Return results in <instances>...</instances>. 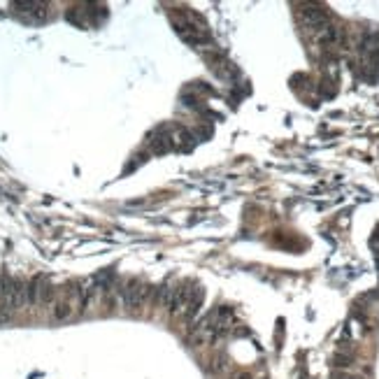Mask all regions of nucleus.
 <instances>
[{
  "label": "nucleus",
  "mask_w": 379,
  "mask_h": 379,
  "mask_svg": "<svg viewBox=\"0 0 379 379\" xmlns=\"http://www.w3.org/2000/svg\"><path fill=\"white\" fill-rule=\"evenodd\" d=\"M119 293V300H121L123 307H128V310H137L140 305L147 300V296L151 293V289L147 284H142L140 279H128L126 284H121L116 289Z\"/></svg>",
  "instance_id": "1"
},
{
  "label": "nucleus",
  "mask_w": 379,
  "mask_h": 379,
  "mask_svg": "<svg viewBox=\"0 0 379 379\" xmlns=\"http://www.w3.org/2000/svg\"><path fill=\"white\" fill-rule=\"evenodd\" d=\"M14 7H19V12L28 14L33 21L47 19V5L44 2H14Z\"/></svg>",
  "instance_id": "2"
},
{
  "label": "nucleus",
  "mask_w": 379,
  "mask_h": 379,
  "mask_svg": "<svg viewBox=\"0 0 379 379\" xmlns=\"http://www.w3.org/2000/svg\"><path fill=\"white\" fill-rule=\"evenodd\" d=\"M72 312H75V303L70 298H61L56 300L54 307H51V314H54L56 321H65V319L72 317Z\"/></svg>",
  "instance_id": "3"
},
{
  "label": "nucleus",
  "mask_w": 379,
  "mask_h": 379,
  "mask_svg": "<svg viewBox=\"0 0 379 379\" xmlns=\"http://www.w3.org/2000/svg\"><path fill=\"white\" fill-rule=\"evenodd\" d=\"M233 379H251V375H247V373H240V375H235Z\"/></svg>",
  "instance_id": "4"
}]
</instances>
